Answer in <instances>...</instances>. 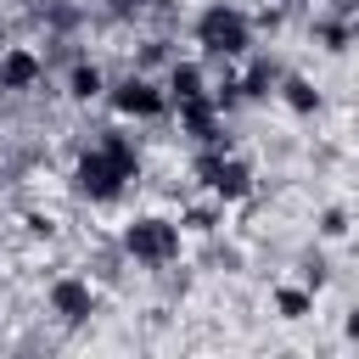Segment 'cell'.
<instances>
[{"instance_id":"6da1fadb","label":"cell","mask_w":359,"mask_h":359,"mask_svg":"<svg viewBox=\"0 0 359 359\" xmlns=\"http://www.w3.org/2000/svg\"><path fill=\"white\" fill-rule=\"evenodd\" d=\"M112 247H118L123 269H140V275H151V280L185 269V258H191V236L180 230L174 208H163V202H146V208L129 202V208H118Z\"/></svg>"},{"instance_id":"7a4b0ae2","label":"cell","mask_w":359,"mask_h":359,"mask_svg":"<svg viewBox=\"0 0 359 359\" xmlns=\"http://www.w3.org/2000/svg\"><path fill=\"white\" fill-rule=\"evenodd\" d=\"M39 314H45V325L79 337V331H90V325L107 320V280L95 269L62 264V269H50L39 280Z\"/></svg>"},{"instance_id":"3957f363","label":"cell","mask_w":359,"mask_h":359,"mask_svg":"<svg viewBox=\"0 0 359 359\" xmlns=\"http://www.w3.org/2000/svg\"><path fill=\"white\" fill-rule=\"evenodd\" d=\"M185 39L213 67L219 62H241L247 50H258V17L241 0H202L191 11V22H185Z\"/></svg>"},{"instance_id":"277c9868","label":"cell","mask_w":359,"mask_h":359,"mask_svg":"<svg viewBox=\"0 0 359 359\" xmlns=\"http://www.w3.org/2000/svg\"><path fill=\"white\" fill-rule=\"evenodd\" d=\"M101 107H107V118H118V123H129V129H135V123H168V112H174L163 79L146 73V67H118Z\"/></svg>"},{"instance_id":"5b68a950","label":"cell","mask_w":359,"mask_h":359,"mask_svg":"<svg viewBox=\"0 0 359 359\" xmlns=\"http://www.w3.org/2000/svg\"><path fill=\"white\" fill-rule=\"evenodd\" d=\"M50 84V50L39 39H0V101H34Z\"/></svg>"},{"instance_id":"8992f818","label":"cell","mask_w":359,"mask_h":359,"mask_svg":"<svg viewBox=\"0 0 359 359\" xmlns=\"http://www.w3.org/2000/svg\"><path fill=\"white\" fill-rule=\"evenodd\" d=\"M107 84H112V67H107L101 56H90V50H73L67 67H62V79H56V90H62V101H67L73 112L101 107V101H107Z\"/></svg>"},{"instance_id":"52a82bcc","label":"cell","mask_w":359,"mask_h":359,"mask_svg":"<svg viewBox=\"0 0 359 359\" xmlns=\"http://www.w3.org/2000/svg\"><path fill=\"white\" fill-rule=\"evenodd\" d=\"M320 303H325V297L309 292V286H303L297 275H286V269H280V275L269 280V292H264V309H269L275 325H314V320H320Z\"/></svg>"},{"instance_id":"ba28073f","label":"cell","mask_w":359,"mask_h":359,"mask_svg":"<svg viewBox=\"0 0 359 359\" xmlns=\"http://www.w3.org/2000/svg\"><path fill=\"white\" fill-rule=\"evenodd\" d=\"M275 107H280L286 118H297V123H314V118L325 112V84H320V73L286 67L280 84H275Z\"/></svg>"},{"instance_id":"9c48e42d","label":"cell","mask_w":359,"mask_h":359,"mask_svg":"<svg viewBox=\"0 0 359 359\" xmlns=\"http://www.w3.org/2000/svg\"><path fill=\"white\" fill-rule=\"evenodd\" d=\"M353 224H359V208H353V202H320V208L309 213V236H314V241H325V247L348 241V236H353Z\"/></svg>"},{"instance_id":"30bf717a","label":"cell","mask_w":359,"mask_h":359,"mask_svg":"<svg viewBox=\"0 0 359 359\" xmlns=\"http://www.w3.org/2000/svg\"><path fill=\"white\" fill-rule=\"evenodd\" d=\"M337 342H342V348H359V297L342 303V314H337Z\"/></svg>"}]
</instances>
